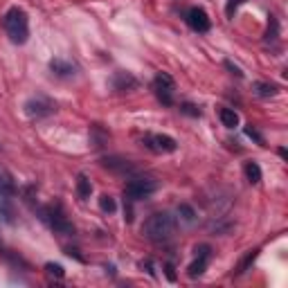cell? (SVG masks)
<instances>
[{"label":"cell","mask_w":288,"mask_h":288,"mask_svg":"<svg viewBox=\"0 0 288 288\" xmlns=\"http://www.w3.org/2000/svg\"><path fill=\"white\" fill-rule=\"evenodd\" d=\"M176 232V219L169 212H155L142 225V234L153 243H165Z\"/></svg>","instance_id":"obj_1"},{"label":"cell","mask_w":288,"mask_h":288,"mask_svg":"<svg viewBox=\"0 0 288 288\" xmlns=\"http://www.w3.org/2000/svg\"><path fill=\"white\" fill-rule=\"evenodd\" d=\"M2 25H5V32L14 45H25L29 38V21L21 7H11L2 18Z\"/></svg>","instance_id":"obj_2"},{"label":"cell","mask_w":288,"mask_h":288,"mask_svg":"<svg viewBox=\"0 0 288 288\" xmlns=\"http://www.w3.org/2000/svg\"><path fill=\"white\" fill-rule=\"evenodd\" d=\"M158 192V180L153 178H146V176H138V178H131L124 187V196L131 198V201H142V198H149Z\"/></svg>","instance_id":"obj_3"},{"label":"cell","mask_w":288,"mask_h":288,"mask_svg":"<svg viewBox=\"0 0 288 288\" xmlns=\"http://www.w3.org/2000/svg\"><path fill=\"white\" fill-rule=\"evenodd\" d=\"M41 216H43V221H45V223L54 230V232L65 234V236L75 234V225L65 219V214L61 212L59 205H48V207H43L41 209Z\"/></svg>","instance_id":"obj_4"},{"label":"cell","mask_w":288,"mask_h":288,"mask_svg":"<svg viewBox=\"0 0 288 288\" xmlns=\"http://www.w3.org/2000/svg\"><path fill=\"white\" fill-rule=\"evenodd\" d=\"M155 97L160 99L162 106H173V90H176V81L167 72H158L153 79Z\"/></svg>","instance_id":"obj_5"},{"label":"cell","mask_w":288,"mask_h":288,"mask_svg":"<svg viewBox=\"0 0 288 288\" xmlns=\"http://www.w3.org/2000/svg\"><path fill=\"white\" fill-rule=\"evenodd\" d=\"M144 146L146 149H151L153 153H173V151L178 149V142L171 135H146L144 138Z\"/></svg>","instance_id":"obj_6"},{"label":"cell","mask_w":288,"mask_h":288,"mask_svg":"<svg viewBox=\"0 0 288 288\" xmlns=\"http://www.w3.org/2000/svg\"><path fill=\"white\" fill-rule=\"evenodd\" d=\"M185 21H187V25L192 27L194 32H198V34L209 32V27H212V21H209L207 11H205L203 7H192V9L187 11Z\"/></svg>","instance_id":"obj_7"},{"label":"cell","mask_w":288,"mask_h":288,"mask_svg":"<svg viewBox=\"0 0 288 288\" xmlns=\"http://www.w3.org/2000/svg\"><path fill=\"white\" fill-rule=\"evenodd\" d=\"M209 259H212V248L209 246H198L196 248V259H194L192 263H189V268H187V275L189 277H201L205 270H207V263H209Z\"/></svg>","instance_id":"obj_8"},{"label":"cell","mask_w":288,"mask_h":288,"mask_svg":"<svg viewBox=\"0 0 288 288\" xmlns=\"http://www.w3.org/2000/svg\"><path fill=\"white\" fill-rule=\"evenodd\" d=\"M25 113L29 117H48L54 113V104L48 102V99H43V97H36V99H29L25 102Z\"/></svg>","instance_id":"obj_9"},{"label":"cell","mask_w":288,"mask_h":288,"mask_svg":"<svg viewBox=\"0 0 288 288\" xmlns=\"http://www.w3.org/2000/svg\"><path fill=\"white\" fill-rule=\"evenodd\" d=\"M138 86H140V81L131 72H115V77H113V88L117 92H131Z\"/></svg>","instance_id":"obj_10"},{"label":"cell","mask_w":288,"mask_h":288,"mask_svg":"<svg viewBox=\"0 0 288 288\" xmlns=\"http://www.w3.org/2000/svg\"><path fill=\"white\" fill-rule=\"evenodd\" d=\"M50 70H52L57 77H72L75 75V63L72 61H65V59H52L50 61Z\"/></svg>","instance_id":"obj_11"},{"label":"cell","mask_w":288,"mask_h":288,"mask_svg":"<svg viewBox=\"0 0 288 288\" xmlns=\"http://www.w3.org/2000/svg\"><path fill=\"white\" fill-rule=\"evenodd\" d=\"M252 92H255L257 97H261V99H270V97H275L279 92V88L275 84H266V81H255L252 84Z\"/></svg>","instance_id":"obj_12"},{"label":"cell","mask_w":288,"mask_h":288,"mask_svg":"<svg viewBox=\"0 0 288 288\" xmlns=\"http://www.w3.org/2000/svg\"><path fill=\"white\" fill-rule=\"evenodd\" d=\"M90 194H92L90 178L86 176V173H79V176H77V196H79L81 201H88Z\"/></svg>","instance_id":"obj_13"},{"label":"cell","mask_w":288,"mask_h":288,"mask_svg":"<svg viewBox=\"0 0 288 288\" xmlns=\"http://www.w3.org/2000/svg\"><path fill=\"white\" fill-rule=\"evenodd\" d=\"M104 167L111 171H117V173H128V171H133V167L128 165V160H119V158H106L104 160Z\"/></svg>","instance_id":"obj_14"},{"label":"cell","mask_w":288,"mask_h":288,"mask_svg":"<svg viewBox=\"0 0 288 288\" xmlns=\"http://www.w3.org/2000/svg\"><path fill=\"white\" fill-rule=\"evenodd\" d=\"M221 122H223V126L228 128H236L239 126V113L234 111V108H221Z\"/></svg>","instance_id":"obj_15"},{"label":"cell","mask_w":288,"mask_h":288,"mask_svg":"<svg viewBox=\"0 0 288 288\" xmlns=\"http://www.w3.org/2000/svg\"><path fill=\"white\" fill-rule=\"evenodd\" d=\"M243 171H246V178L250 185H259L261 182V167L257 165V162H246Z\"/></svg>","instance_id":"obj_16"},{"label":"cell","mask_w":288,"mask_h":288,"mask_svg":"<svg viewBox=\"0 0 288 288\" xmlns=\"http://www.w3.org/2000/svg\"><path fill=\"white\" fill-rule=\"evenodd\" d=\"M14 194H16V187H14V182L0 173V198H9V196H14Z\"/></svg>","instance_id":"obj_17"},{"label":"cell","mask_w":288,"mask_h":288,"mask_svg":"<svg viewBox=\"0 0 288 288\" xmlns=\"http://www.w3.org/2000/svg\"><path fill=\"white\" fill-rule=\"evenodd\" d=\"M178 216H180L185 223H194V221H196V212H194L192 205H187V203L178 205Z\"/></svg>","instance_id":"obj_18"},{"label":"cell","mask_w":288,"mask_h":288,"mask_svg":"<svg viewBox=\"0 0 288 288\" xmlns=\"http://www.w3.org/2000/svg\"><path fill=\"white\" fill-rule=\"evenodd\" d=\"M99 207H102V212L113 214L115 209H117V203H115V198H113V196L104 194V196H99Z\"/></svg>","instance_id":"obj_19"},{"label":"cell","mask_w":288,"mask_h":288,"mask_svg":"<svg viewBox=\"0 0 288 288\" xmlns=\"http://www.w3.org/2000/svg\"><path fill=\"white\" fill-rule=\"evenodd\" d=\"M257 255H259V250H250V252H248V255L241 259L239 266H236V275H243V272L248 270V266H250V263L257 259Z\"/></svg>","instance_id":"obj_20"},{"label":"cell","mask_w":288,"mask_h":288,"mask_svg":"<svg viewBox=\"0 0 288 288\" xmlns=\"http://www.w3.org/2000/svg\"><path fill=\"white\" fill-rule=\"evenodd\" d=\"M180 113H182V115H187V117H201V115H203V113H201V108H198L196 104H192V102L180 104Z\"/></svg>","instance_id":"obj_21"},{"label":"cell","mask_w":288,"mask_h":288,"mask_svg":"<svg viewBox=\"0 0 288 288\" xmlns=\"http://www.w3.org/2000/svg\"><path fill=\"white\" fill-rule=\"evenodd\" d=\"M279 36V21L275 16H270V23H268V32H266V41H275Z\"/></svg>","instance_id":"obj_22"},{"label":"cell","mask_w":288,"mask_h":288,"mask_svg":"<svg viewBox=\"0 0 288 288\" xmlns=\"http://www.w3.org/2000/svg\"><path fill=\"white\" fill-rule=\"evenodd\" d=\"M45 270H48V275H52V277H63L65 275V270H63V266H61V263H45Z\"/></svg>","instance_id":"obj_23"},{"label":"cell","mask_w":288,"mask_h":288,"mask_svg":"<svg viewBox=\"0 0 288 288\" xmlns=\"http://www.w3.org/2000/svg\"><path fill=\"white\" fill-rule=\"evenodd\" d=\"M243 2H246V0H228V5H225V14H228V18H234L236 9H239Z\"/></svg>","instance_id":"obj_24"},{"label":"cell","mask_w":288,"mask_h":288,"mask_svg":"<svg viewBox=\"0 0 288 288\" xmlns=\"http://www.w3.org/2000/svg\"><path fill=\"white\" fill-rule=\"evenodd\" d=\"M246 135H248V138L255 140L257 144H263V135L259 133V131H257V128L252 126V124H250V126H246Z\"/></svg>","instance_id":"obj_25"},{"label":"cell","mask_w":288,"mask_h":288,"mask_svg":"<svg viewBox=\"0 0 288 288\" xmlns=\"http://www.w3.org/2000/svg\"><path fill=\"white\" fill-rule=\"evenodd\" d=\"M165 277L169 279L171 284H173V282H176V279H178V275H176V268H173V263H171V261H167V263H165Z\"/></svg>","instance_id":"obj_26"},{"label":"cell","mask_w":288,"mask_h":288,"mask_svg":"<svg viewBox=\"0 0 288 288\" xmlns=\"http://www.w3.org/2000/svg\"><path fill=\"white\" fill-rule=\"evenodd\" d=\"M124 221L131 223L133 221V207H131V198H124Z\"/></svg>","instance_id":"obj_27"},{"label":"cell","mask_w":288,"mask_h":288,"mask_svg":"<svg viewBox=\"0 0 288 288\" xmlns=\"http://www.w3.org/2000/svg\"><path fill=\"white\" fill-rule=\"evenodd\" d=\"M223 63H225V68H228L230 72H232V75H236V77H243V72H241V68H239V65H234V63H232V61H230V59H225Z\"/></svg>","instance_id":"obj_28"},{"label":"cell","mask_w":288,"mask_h":288,"mask_svg":"<svg viewBox=\"0 0 288 288\" xmlns=\"http://www.w3.org/2000/svg\"><path fill=\"white\" fill-rule=\"evenodd\" d=\"M65 255H70V257H75V259H79V261H84V257H81L79 250H75V248H65Z\"/></svg>","instance_id":"obj_29"},{"label":"cell","mask_w":288,"mask_h":288,"mask_svg":"<svg viewBox=\"0 0 288 288\" xmlns=\"http://www.w3.org/2000/svg\"><path fill=\"white\" fill-rule=\"evenodd\" d=\"M279 155H282L284 160H286V158H288V151H286V149H284V146H282V149H279Z\"/></svg>","instance_id":"obj_30"}]
</instances>
